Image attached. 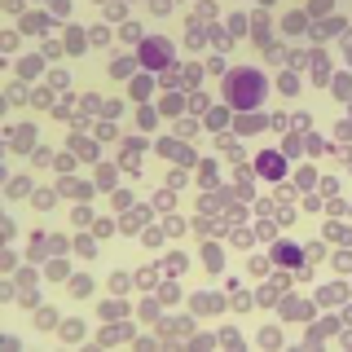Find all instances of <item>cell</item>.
Here are the masks:
<instances>
[{"mask_svg": "<svg viewBox=\"0 0 352 352\" xmlns=\"http://www.w3.org/2000/svg\"><path fill=\"white\" fill-rule=\"evenodd\" d=\"M146 58L154 66H163V62H168V49H163V44H146Z\"/></svg>", "mask_w": 352, "mask_h": 352, "instance_id": "7a4b0ae2", "label": "cell"}, {"mask_svg": "<svg viewBox=\"0 0 352 352\" xmlns=\"http://www.w3.org/2000/svg\"><path fill=\"white\" fill-rule=\"evenodd\" d=\"M260 93H264V80H260L256 71L234 75V84H229V97H234L238 106H256V102H260Z\"/></svg>", "mask_w": 352, "mask_h": 352, "instance_id": "6da1fadb", "label": "cell"}, {"mask_svg": "<svg viewBox=\"0 0 352 352\" xmlns=\"http://www.w3.org/2000/svg\"><path fill=\"white\" fill-rule=\"evenodd\" d=\"M260 172H282V159H278V154H264V159H260Z\"/></svg>", "mask_w": 352, "mask_h": 352, "instance_id": "3957f363", "label": "cell"}]
</instances>
